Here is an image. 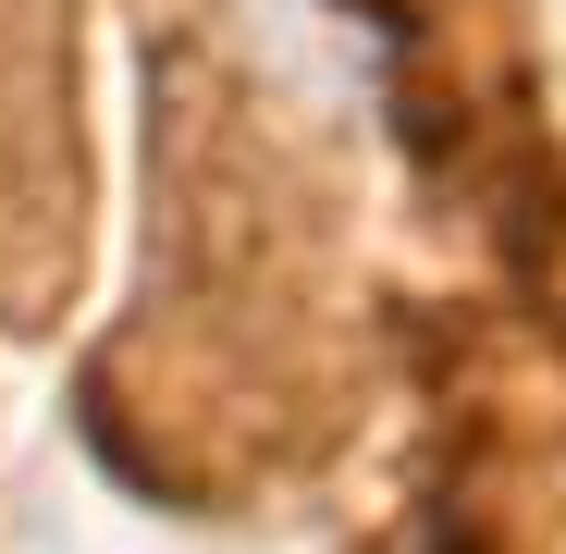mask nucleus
Segmentation results:
<instances>
[{
    "label": "nucleus",
    "mask_w": 566,
    "mask_h": 554,
    "mask_svg": "<svg viewBox=\"0 0 566 554\" xmlns=\"http://www.w3.org/2000/svg\"><path fill=\"white\" fill-rule=\"evenodd\" d=\"M369 13H382V25H431V13H443V0H369Z\"/></svg>",
    "instance_id": "nucleus-2"
},
{
    "label": "nucleus",
    "mask_w": 566,
    "mask_h": 554,
    "mask_svg": "<svg viewBox=\"0 0 566 554\" xmlns=\"http://www.w3.org/2000/svg\"><path fill=\"white\" fill-rule=\"evenodd\" d=\"M74 259V124H62V38L38 0H0V309L38 321L50 271Z\"/></svg>",
    "instance_id": "nucleus-1"
}]
</instances>
